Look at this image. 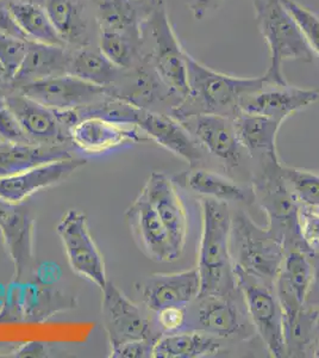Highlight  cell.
<instances>
[{
	"mask_svg": "<svg viewBox=\"0 0 319 358\" xmlns=\"http://www.w3.org/2000/svg\"><path fill=\"white\" fill-rule=\"evenodd\" d=\"M64 143H8L0 145V177L18 175L45 164L73 158Z\"/></svg>",
	"mask_w": 319,
	"mask_h": 358,
	"instance_id": "obj_25",
	"label": "cell"
},
{
	"mask_svg": "<svg viewBox=\"0 0 319 358\" xmlns=\"http://www.w3.org/2000/svg\"><path fill=\"white\" fill-rule=\"evenodd\" d=\"M45 348L40 343H29L23 346L20 350H18L17 356H45Z\"/></svg>",
	"mask_w": 319,
	"mask_h": 358,
	"instance_id": "obj_42",
	"label": "cell"
},
{
	"mask_svg": "<svg viewBox=\"0 0 319 358\" xmlns=\"http://www.w3.org/2000/svg\"><path fill=\"white\" fill-rule=\"evenodd\" d=\"M234 296L197 297L195 308L186 317V326L217 338L246 337L244 315Z\"/></svg>",
	"mask_w": 319,
	"mask_h": 358,
	"instance_id": "obj_19",
	"label": "cell"
},
{
	"mask_svg": "<svg viewBox=\"0 0 319 358\" xmlns=\"http://www.w3.org/2000/svg\"><path fill=\"white\" fill-rule=\"evenodd\" d=\"M297 227L300 239L307 248H319V206L299 203Z\"/></svg>",
	"mask_w": 319,
	"mask_h": 358,
	"instance_id": "obj_35",
	"label": "cell"
},
{
	"mask_svg": "<svg viewBox=\"0 0 319 358\" xmlns=\"http://www.w3.org/2000/svg\"><path fill=\"white\" fill-rule=\"evenodd\" d=\"M69 141L87 155H101L128 143L146 141L148 138L136 127L117 122L97 115L79 116L69 128Z\"/></svg>",
	"mask_w": 319,
	"mask_h": 358,
	"instance_id": "obj_13",
	"label": "cell"
},
{
	"mask_svg": "<svg viewBox=\"0 0 319 358\" xmlns=\"http://www.w3.org/2000/svg\"><path fill=\"white\" fill-rule=\"evenodd\" d=\"M256 24L269 49V67L263 74L273 85L288 84L283 64L288 60L312 62L315 54L283 0H249Z\"/></svg>",
	"mask_w": 319,
	"mask_h": 358,
	"instance_id": "obj_3",
	"label": "cell"
},
{
	"mask_svg": "<svg viewBox=\"0 0 319 358\" xmlns=\"http://www.w3.org/2000/svg\"><path fill=\"white\" fill-rule=\"evenodd\" d=\"M8 90H10L8 87H6V86L1 85V84H0V108L5 106V98H6V94H8Z\"/></svg>",
	"mask_w": 319,
	"mask_h": 358,
	"instance_id": "obj_44",
	"label": "cell"
},
{
	"mask_svg": "<svg viewBox=\"0 0 319 358\" xmlns=\"http://www.w3.org/2000/svg\"><path fill=\"white\" fill-rule=\"evenodd\" d=\"M5 104L33 143H64L69 140L68 128L61 121L57 111L13 89L8 90Z\"/></svg>",
	"mask_w": 319,
	"mask_h": 358,
	"instance_id": "obj_20",
	"label": "cell"
},
{
	"mask_svg": "<svg viewBox=\"0 0 319 358\" xmlns=\"http://www.w3.org/2000/svg\"><path fill=\"white\" fill-rule=\"evenodd\" d=\"M315 55L319 57V15L295 0H283Z\"/></svg>",
	"mask_w": 319,
	"mask_h": 358,
	"instance_id": "obj_34",
	"label": "cell"
},
{
	"mask_svg": "<svg viewBox=\"0 0 319 358\" xmlns=\"http://www.w3.org/2000/svg\"><path fill=\"white\" fill-rule=\"evenodd\" d=\"M28 47V40L0 34V65L4 69L8 87L24 62Z\"/></svg>",
	"mask_w": 319,
	"mask_h": 358,
	"instance_id": "obj_33",
	"label": "cell"
},
{
	"mask_svg": "<svg viewBox=\"0 0 319 358\" xmlns=\"http://www.w3.org/2000/svg\"><path fill=\"white\" fill-rule=\"evenodd\" d=\"M202 236L199 243V296H234L237 292L231 255L229 204L200 197ZM198 296V297H199Z\"/></svg>",
	"mask_w": 319,
	"mask_h": 358,
	"instance_id": "obj_2",
	"label": "cell"
},
{
	"mask_svg": "<svg viewBox=\"0 0 319 358\" xmlns=\"http://www.w3.org/2000/svg\"><path fill=\"white\" fill-rule=\"evenodd\" d=\"M178 183L202 197H209L221 202H251L254 192H246L244 187L216 172L200 167H191L190 171L178 177Z\"/></svg>",
	"mask_w": 319,
	"mask_h": 358,
	"instance_id": "obj_28",
	"label": "cell"
},
{
	"mask_svg": "<svg viewBox=\"0 0 319 358\" xmlns=\"http://www.w3.org/2000/svg\"><path fill=\"white\" fill-rule=\"evenodd\" d=\"M319 99V89H302L297 86L267 84L243 98L241 113L260 115L283 123Z\"/></svg>",
	"mask_w": 319,
	"mask_h": 358,
	"instance_id": "obj_17",
	"label": "cell"
},
{
	"mask_svg": "<svg viewBox=\"0 0 319 358\" xmlns=\"http://www.w3.org/2000/svg\"><path fill=\"white\" fill-rule=\"evenodd\" d=\"M11 204L13 203H8L6 201L1 200V199H0V220L3 219V216L5 215V213L8 212V209L10 208Z\"/></svg>",
	"mask_w": 319,
	"mask_h": 358,
	"instance_id": "obj_45",
	"label": "cell"
},
{
	"mask_svg": "<svg viewBox=\"0 0 319 358\" xmlns=\"http://www.w3.org/2000/svg\"><path fill=\"white\" fill-rule=\"evenodd\" d=\"M312 264H313V278H312L311 288L305 302V308L319 310V256H313Z\"/></svg>",
	"mask_w": 319,
	"mask_h": 358,
	"instance_id": "obj_41",
	"label": "cell"
},
{
	"mask_svg": "<svg viewBox=\"0 0 319 358\" xmlns=\"http://www.w3.org/2000/svg\"><path fill=\"white\" fill-rule=\"evenodd\" d=\"M0 34L27 40L24 34L22 33L20 29L18 28L13 13L8 8L6 0H0Z\"/></svg>",
	"mask_w": 319,
	"mask_h": 358,
	"instance_id": "obj_39",
	"label": "cell"
},
{
	"mask_svg": "<svg viewBox=\"0 0 319 358\" xmlns=\"http://www.w3.org/2000/svg\"><path fill=\"white\" fill-rule=\"evenodd\" d=\"M126 219L138 248L150 259L160 263H170L177 261L180 257L174 250L170 236L158 213L155 212L143 192H140L138 199L128 208Z\"/></svg>",
	"mask_w": 319,
	"mask_h": 358,
	"instance_id": "obj_18",
	"label": "cell"
},
{
	"mask_svg": "<svg viewBox=\"0 0 319 358\" xmlns=\"http://www.w3.org/2000/svg\"><path fill=\"white\" fill-rule=\"evenodd\" d=\"M141 192L158 213L174 250L181 256L187 241L188 216L173 180L165 173L153 172Z\"/></svg>",
	"mask_w": 319,
	"mask_h": 358,
	"instance_id": "obj_15",
	"label": "cell"
},
{
	"mask_svg": "<svg viewBox=\"0 0 319 358\" xmlns=\"http://www.w3.org/2000/svg\"><path fill=\"white\" fill-rule=\"evenodd\" d=\"M199 146L209 152L226 169L237 166L242 145L232 118L221 115H195L181 121Z\"/></svg>",
	"mask_w": 319,
	"mask_h": 358,
	"instance_id": "obj_14",
	"label": "cell"
},
{
	"mask_svg": "<svg viewBox=\"0 0 319 358\" xmlns=\"http://www.w3.org/2000/svg\"><path fill=\"white\" fill-rule=\"evenodd\" d=\"M13 90L55 111L82 110L116 98L109 87L86 82L72 74L28 83Z\"/></svg>",
	"mask_w": 319,
	"mask_h": 358,
	"instance_id": "obj_8",
	"label": "cell"
},
{
	"mask_svg": "<svg viewBox=\"0 0 319 358\" xmlns=\"http://www.w3.org/2000/svg\"><path fill=\"white\" fill-rule=\"evenodd\" d=\"M156 324L162 334L177 332L186 326V307H166L156 312Z\"/></svg>",
	"mask_w": 319,
	"mask_h": 358,
	"instance_id": "obj_37",
	"label": "cell"
},
{
	"mask_svg": "<svg viewBox=\"0 0 319 358\" xmlns=\"http://www.w3.org/2000/svg\"><path fill=\"white\" fill-rule=\"evenodd\" d=\"M319 342V310H316L313 324H312L311 346Z\"/></svg>",
	"mask_w": 319,
	"mask_h": 358,
	"instance_id": "obj_43",
	"label": "cell"
},
{
	"mask_svg": "<svg viewBox=\"0 0 319 358\" xmlns=\"http://www.w3.org/2000/svg\"><path fill=\"white\" fill-rule=\"evenodd\" d=\"M126 69L113 65L98 45L75 49L69 66V74L96 85L113 90L119 84Z\"/></svg>",
	"mask_w": 319,
	"mask_h": 358,
	"instance_id": "obj_30",
	"label": "cell"
},
{
	"mask_svg": "<svg viewBox=\"0 0 319 358\" xmlns=\"http://www.w3.org/2000/svg\"><path fill=\"white\" fill-rule=\"evenodd\" d=\"M312 356L316 358H319V342L313 346V351H312Z\"/></svg>",
	"mask_w": 319,
	"mask_h": 358,
	"instance_id": "obj_47",
	"label": "cell"
},
{
	"mask_svg": "<svg viewBox=\"0 0 319 358\" xmlns=\"http://www.w3.org/2000/svg\"><path fill=\"white\" fill-rule=\"evenodd\" d=\"M98 48L119 69H135L147 60L144 42L133 41L126 35L114 31H101Z\"/></svg>",
	"mask_w": 319,
	"mask_h": 358,
	"instance_id": "obj_31",
	"label": "cell"
},
{
	"mask_svg": "<svg viewBox=\"0 0 319 358\" xmlns=\"http://www.w3.org/2000/svg\"><path fill=\"white\" fill-rule=\"evenodd\" d=\"M230 246L234 248V265L260 281L275 285L286 253L283 236L239 212L231 219Z\"/></svg>",
	"mask_w": 319,
	"mask_h": 358,
	"instance_id": "obj_4",
	"label": "cell"
},
{
	"mask_svg": "<svg viewBox=\"0 0 319 358\" xmlns=\"http://www.w3.org/2000/svg\"><path fill=\"white\" fill-rule=\"evenodd\" d=\"M234 121L241 145L246 151L262 160L279 162L276 136L281 123L260 115L246 113H241Z\"/></svg>",
	"mask_w": 319,
	"mask_h": 358,
	"instance_id": "obj_26",
	"label": "cell"
},
{
	"mask_svg": "<svg viewBox=\"0 0 319 358\" xmlns=\"http://www.w3.org/2000/svg\"><path fill=\"white\" fill-rule=\"evenodd\" d=\"M69 265L74 273L103 289L107 283L105 263L89 232L87 216L69 210L57 226Z\"/></svg>",
	"mask_w": 319,
	"mask_h": 358,
	"instance_id": "obj_9",
	"label": "cell"
},
{
	"mask_svg": "<svg viewBox=\"0 0 319 358\" xmlns=\"http://www.w3.org/2000/svg\"><path fill=\"white\" fill-rule=\"evenodd\" d=\"M0 84L8 87V82H6V78H5L4 69H3L1 65H0ZM8 89H10V87H8Z\"/></svg>",
	"mask_w": 319,
	"mask_h": 358,
	"instance_id": "obj_46",
	"label": "cell"
},
{
	"mask_svg": "<svg viewBox=\"0 0 319 358\" xmlns=\"http://www.w3.org/2000/svg\"><path fill=\"white\" fill-rule=\"evenodd\" d=\"M283 179L299 203L319 206V175L315 172L283 166Z\"/></svg>",
	"mask_w": 319,
	"mask_h": 358,
	"instance_id": "obj_32",
	"label": "cell"
},
{
	"mask_svg": "<svg viewBox=\"0 0 319 358\" xmlns=\"http://www.w3.org/2000/svg\"><path fill=\"white\" fill-rule=\"evenodd\" d=\"M20 31L28 41L45 45H65L53 23L49 18L45 5L40 0H6ZM66 47V45H65Z\"/></svg>",
	"mask_w": 319,
	"mask_h": 358,
	"instance_id": "obj_29",
	"label": "cell"
},
{
	"mask_svg": "<svg viewBox=\"0 0 319 358\" xmlns=\"http://www.w3.org/2000/svg\"><path fill=\"white\" fill-rule=\"evenodd\" d=\"M148 310L158 312L166 307H187L199 296L198 268L181 273H154L136 285Z\"/></svg>",
	"mask_w": 319,
	"mask_h": 358,
	"instance_id": "obj_16",
	"label": "cell"
},
{
	"mask_svg": "<svg viewBox=\"0 0 319 358\" xmlns=\"http://www.w3.org/2000/svg\"><path fill=\"white\" fill-rule=\"evenodd\" d=\"M225 0H186V6L195 20H202L218 10Z\"/></svg>",
	"mask_w": 319,
	"mask_h": 358,
	"instance_id": "obj_40",
	"label": "cell"
},
{
	"mask_svg": "<svg viewBox=\"0 0 319 358\" xmlns=\"http://www.w3.org/2000/svg\"><path fill=\"white\" fill-rule=\"evenodd\" d=\"M34 229L33 214L22 204H11L0 220V233L13 259L16 281H20L33 265Z\"/></svg>",
	"mask_w": 319,
	"mask_h": 358,
	"instance_id": "obj_23",
	"label": "cell"
},
{
	"mask_svg": "<svg viewBox=\"0 0 319 358\" xmlns=\"http://www.w3.org/2000/svg\"><path fill=\"white\" fill-rule=\"evenodd\" d=\"M86 165L85 159L73 158L45 164L18 175L0 177V199L20 204L35 192L54 187Z\"/></svg>",
	"mask_w": 319,
	"mask_h": 358,
	"instance_id": "obj_21",
	"label": "cell"
},
{
	"mask_svg": "<svg viewBox=\"0 0 319 358\" xmlns=\"http://www.w3.org/2000/svg\"><path fill=\"white\" fill-rule=\"evenodd\" d=\"M0 138L8 143H33L6 104L0 108Z\"/></svg>",
	"mask_w": 319,
	"mask_h": 358,
	"instance_id": "obj_36",
	"label": "cell"
},
{
	"mask_svg": "<svg viewBox=\"0 0 319 358\" xmlns=\"http://www.w3.org/2000/svg\"><path fill=\"white\" fill-rule=\"evenodd\" d=\"M188 91L170 115L178 121L195 115H221L235 118L241 114V102L268 82L261 77H235L207 67L187 53Z\"/></svg>",
	"mask_w": 319,
	"mask_h": 358,
	"instance_id": "obj_1",
	"label": "cell"
},
{
	"mask_svg": "<svg viewBox=\"0 0 319 358\" xmlns=\"http://www.w3.org/2000/svg\"><path fill=\"white\" fill-rule=\"evenodd\" d=\"M221 350L217 337L200 331H177L163 334L154 345L153 357H212Z\"/></svg>",
	"mask_w": 319,
	"mask_h": 358,
	"instance_id": "obj_27",
	"label": "cell"
},
{
	"mask_svg": "<svg viewBox=\"0 0 319 358\" xmlns=\"http://www.w3.org/2000/svg\"><path fill=\"white\" fill-rule=\"evenodd\" d=\"M103 292L101 314L109 338L111 350L135 341L158 342L162 331L149 315L121 293L116 285L107 282Z\"/></svg>",
	"mask_w": 319,
	"mask_h": 358,
	"instance_id": "obj_7",
	"label": "cell"
},
{
	"mask_svg": "<svg viewBox=\"0 0 319 358\" xmlns=\"http://www.w3.org/2000/svg\"><path fill=\"white\" fill-rule=\"evenodd\" d=\"M101 31L123 34L143 43V29L160 0H94Z\"/></svg>",
	"mask_w": 319,
	"mask_h": 358,
	"instance_id": "obj_22",
	"label": "cell"
},
{
	"mask_svg": "<svg viewBox=\"0 0 319 358\" xmlns=\"http://www.w3.org/2000/svg\"><path fill=\"white\" fill-rule=\"evenodd\" d=\"M155 342L150 341H135L126 343L111 350V357L146 358L153 357Z\"/></svg>",
	"mask_w": 319,
	"mask_h": 358,
	"instance_id": "obj_38",
	"label": "cell"
},
{
	"mask_svg": "<svg viewBox=\"0 0 319 358\" xmlns=\"http://www.w3.org/2000/svg\"><path fill=\"white\" fill-rule=\"evenodd\" d=\"M313 278V264L309 250L287 248L275 283L285 317V331L295 324L305 308Z\"/></svg>",
	"mask_w": 319,
	"mask_h": 358,
	"instance_id": "obj_12",
	"label": "cell"
},
{
	"mask_svg": "<svg viewBox=\"0 0 319 358\" xmlns=\"http://www.w3.org/2000/svg\"><path fill=\"white\" fill-rule=\"evenodd\" d=\"M73 49L65 45H45L29 41L28 53L10 89L28 83L69 74Z\"/></svg>",
	"mask_w": 319,
	"mask_h": 358,
	"instance_id": "obj_24",
	"label": "cell"
},
{
	"mask_svg": "<svg viewBox=\"0 0 319 358\" xmlns=\"http://www.w3.org/2000/svg\"><path fill=\"white\" fill-rule=\"evenodd\" d=\"M49 18L66 47L98 45L101 29L94 0H43Z\"/></svg>",
	"mask_w": 319,
	"mask_h": 358,
	"instance_id": "obj_11",
	"label": "cell"
},
{
	"mask_svg": "<svg viewBox=\"0 0 319 358\" xmlns=\"http://www.w3.org/2000/svg\"><path fill=\"white\" fill-rule=\"evenodd\" d=\"M143 38L150 65L161 82L181 101L188 91L187 52L174 31L163 0H160L144 24Z\"/></svg>",
	"mask_w": 319,
	"mask_h": 358,
	"instance_id": "obj_5",
	"label": "cell"
},
{
	"mask_svg": "<svg viewBox=\"0 0 319 358\" xmlns=\"http://www.w3.org/2000/svg\"><path fill=\"white\" fill-rule=\"evenodd\" d=\"M235 278L246 314L272 357L287 356L285 317L276 287L260 281L234 265Z\"/></svg>",
	"mask_w": 319,
	"mask_h": 358,
	"instance_id": "obj_6",
	"label": "cell"
},
{
	"mask_svg": "<svg viewBox=\"0 0 319 358\" xmlns=\"http://www.w3.org/2000/svg\"><path fill=\"white\" fill-rule=\"evenodd\" d=\"M280 162L266 160L262 173L254 179V197L266 210L269 227L283 236L286 245L288 236L300 239L297 227V212L299 202L283 179ZM302 241V239H300Z\"/></svg>",
	"mask_w": 319,
	"mask_h": 358,
	"instance_id": "obj_10",
	"label": "cell"
}]
</instances>
